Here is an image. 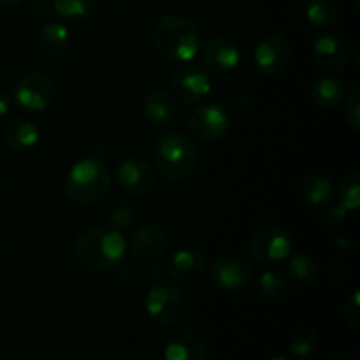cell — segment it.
Returning a JSON list of instances; mask_svg holds the SVG:
<instances>
[{"mask_svg": "<svg viewBox=\"0 0 360 360\" xmlns=\"http://www.w3.org/2000/svg\"><path fill=\"white\" fill-rule=\"evenodd\" d=\"M125 238L109 225H94L81 232L74 243L77 264L91 273H108L116 269L127 255Z\"/></svg>", "mask_w": 360, "mask_h": 360, "instance_id": "obj_1", "label": "cell"}, {"mask_svg": "<svg viewBox=\"0 0 360 360\" xmlns=\"http://www.w3.org/2000/svg\"><path fill=\"white\" fill-rule=\"evenodd\" d=\"M153 44L169 62L188 63L200 49V32L190 18L171 13L155 23Z\"/></svg>", "mask_w": 360, "mask_h": 360, "instance_id": "obj_2", "label": "cell"}, {"mask_svg": "<svg viewBox=\"0 0 360 360\" xmlns=\"http://www.w3.org/2000/svg\"><path fill=\"white\" fill-rule=\"evenodd\" d=\"M111 171L104 160L95 157L81 158L65 176V195L76 204H94L104 199L111 190Z\"/></svg>", "mask_w": 360, "mask_h": 360, "instance_id": "obj_3", "label": "cell"}, {"mask_svg": "<svg viewBox=\"0 0 360 360\" xmlns=\"http://www.w3.org/2000/svg\"><path fill=\"white\" fill-rule=\"evenodd\" d=\"M153 164L158 174L167 181H183L199 165V150L185 134H169L158 141Z\"/></svg>", "mask_w": 360, "mask_h": 360, "instance_id": "obj_4", "label": "cell"}, {"mask_svg": "<svg viewBox=\"0 0 360 360\" xmlns=\"http://www.w3.org/2000/svg\"><path fill=\"white\" fill-rule=\"evenodd\" d=\"M146 313L155 323L164 327L178 326L186 315V299L178 287L165 278L151 281L146 294Z\"/></svg>", "mask_w": 360, "mask_h": 360, "instance_id": "obj_5", "label": "cell"}, {"mask_svg": "<svg viewBox=\"0 0 360 360\" xmlns=\"http://www.w3.org/2000/svg\"><path fill=\"white\" fill-rule=\"evenodd\" d=\"M56 95L55 81L51 76L39 70H30L16 81L13 90V101L18 109L28 115L46 111L53 104Z\"/></svg>", "mask_w": 360, "mask_h": 360, "instance_id": "obj_6", "label": "cell"}, {"mask_svg": "<svg viewBox=\"0 0 360 360\" xmlns=\"http://www.w3.org/2000/svg\"><path fill=\"white\" fill-rule=\"evenodd\" d=\"M294 250V239L287 229L280 225H262L252 234L248 252L257 262L276 264L287 260Z\"/></svg>", "mask_w": 360, "mask_h": 360, "instance_id": "obj_7", "label": "cell"}, {"mask_svg": "<svg viewBox=\"0 0 360 360\" xmlns=\"http://www.w3.org/2000/svg\"><path fill=\"white\" fill-rule=\"evenodd\" d=\"M255 278L253 267L245 257L227 253L211 264L210 280L217 290L225 294H238L245 290Z\"/></svg>", "mask_w": 360, "mask_h": 360, "instance_id": "obj_8", "label": "cell"}, {"mask_svg": "<svg viewBox=\"0 0 360 360\" xmlns=\"http://www.w3.org/2000/svg\"><path fill=\"white\" fill-rule=\"evenodd\" d=\"M171 88L174 97L183 104H199L211 94L213 86L207 70L188 62L174 70Z\"/></svg>", "mask_w": 360, "mask_h": 360, "instance_id": "obj_9", "label": "cell"}, {"mask_svg": "<svg viewBox=\"0 0 360 360\" xmlns=\"http://www.w3.org/2000/svg\"><path fill=\"white\" fill-rule=\"evenodd\" d=\"M188 127L190 132L197 141L217 143V141L224 139L225 134L229 132L231 118H229V112L225 111L224 105L210 102V104L199 105L192 112L188 120Z\"/></svg>", "mask_w": 360, "mask_h": 360, "instance_id": "obj_10", "label": "cell"}, {"mask_svg": "<svg viewBox=\"0 0 360 360\" xmlns=\"http://www.w3.org/2000/svg\"><path fill=\"white\" fill-rule=\"evenodd\" d=\"M116 183L125 193L144 197L151 193L157 183L153 167L139 157H127L116 165Z\"/></svg>", "mask_w": 360, "mask_h": 360, "instance_id": "obj_11", "label": "cell"}, {"mask_svg": "<svg viewBox=\"0 0 360 360\" xmlns=\"http://www.w3.org/2000/svg\"><path fill=\"white\" fill-rule=\"evenodd\" d=\"M292 46L281 34H269L257 42L253 49V62L262 74L273 76L281 72L290 62Z\"/></svg>", "mask_w": 360, "mask_h": 360, "instance_id": "obj_12", "label": "cell"}, {"mask_svg": "<svg viewBox=\"0 0 360 360\" xmlns=\"http://www.w3.org/2000/svg\"><path fill=\"white\" fill-rule=\"evenodd\" d=\"M206 340L193 327H178L164 345V360H206Z\"/></svg>", "mask_w": 360, "mask_h": 360, "instance_id": "obj_13", "label": "cell"}, {"mask_svg": "<svg viewBox=\"0 0 360 360\" xmlns=\"http://www.w3.org/2000/svg\"><path fill=\"white\" fill-rule=\"evenodd\" d=\"M199 53L207 72L218 74V76L236 70L241 62L239 48L227 37H211L199 49Z\"/></svg>", "mask_w": 360, "mask_h": 360, "instance_id": "obj_14", "label": "cell"}, {"mask_svg": "<svg viewBox=\"0 0 360 360\" xmlns=\"http://www.w3.org/2000/svg\"><path fill=\"white\" fill-rule=\"evenodd\" d=\"M165 273L172 283L193 285L199 283L206 273V260L199 252L183 248L172 253L165 264Z\"/></svg>", "mask_w": 360, "mask_h": 360, "instance_id": "obj_15", "label": "cell"}, {"mask_svg": "<svg viewBox=\"0 0 360 360\" xmlns=\"http://www.w3.org/2000/svg\"><path fill=\"white\" fill-rule=\"evenodd\" d=\"M167 246V236L164 229L157 224H141L130 239V253L139 262H153L158 260Z\"/></svg>", "mask_w": 360, "mask_h": 360, "instance_id": "obj_16", "label": "cell"}, {"mask_svg": "<svg viewBox=\"0 0 360 360\" xmlns=\"http://www.w3.org/2000/svg\"><path fill=\"white\" fill-rule=\"evenodd\" d=\"M313 58L323 72H341L348 63V44L341 35L323 34L313 42Z\"/></svg>", "mask_w": 360, "mask_h": 360, "instance_id": "obj_17", "label": "cell"}, {"mask_svg": "<svg viewBox=\"0 0 360 360\" xmlns=\"http://www.w3.org/2000/svg\"><path fill=\"white\" fill-rule=\"evenodd\" d=\"M2 137L11 150L28 153L39 144V129L32 120L25 116H11L2 127Z\"/></svg>", "mask_w": 360, "mask_h": 360, "instance_id": "obj_18", "label": "cell"}, {"mask_svg": "<svg viewBox=\"0 0 360 360\" xmlns=\"http://www.w3.org/2000/svg\"><path fill=\"white\" fill-rule=\"evenodd\" d=\"M143 112L148 122L158 127H171L179 118L178 102L172 95L155 90L143 101Z\"/></svg>", "mask_w": 360, "mask_h": 360, "instance_id": "obj_19", "label": "cell"}, {"mask_svg": "<svg viewBox=\"0 0 360 360\" xmlns=\"http://www.w3.org/2000/svg\"><path fill=\"white\" fill-rule=\"evenodd\" d=\"M37 46L46 58H62L70 46L69 28L60 21H48L39 30Z\"/></svg>", "mask_w": 360, "mask_h": 360, "instance_id": "obj_20", "label": "cell"}, {"mask_svg": "<svg viewBox=\"0 0 360 360\" xmlns=\"http://www.w3.org/2000/svg\"><path fill=\"white\" fill-rule=\"evenodd\" d=\"M299 193L309 206L320 207L333 200V197L336 195V188L327 176L313 172V174L302 178L301 185H299Z\"/></svg>", "mask_w": 360, "mask_h": 360, "instance_id": "obj_21", "label": "cell"}, {"mask_svg": "<svg viewBox=\"0 0 360 360\" xmlns=\"http://www.w3.org/2000/svg\"><path fill=\"white\" fill-rule=\"evenodd\" d=\"M345 91H347V86H345L343 79L327 76L316 81L311 86V101L319 108L333 109L343 102Z\"/></svg>", "mask_w": 360, "mask_h": 360, "instance_id": "obj_22", "label": "cell"}, {"mask_svg": "<svg viewBox=\"0 0 360 360\" xmlns=\"http://www.w3.org/2000/svg\"><path fill=\"white\" fill-rule=\"evenodd\" d=\"M288 273L294 281L301 285H311L319 280V260L309 253H294L288 257Z\"/></svg>", "mask_w": 360, "mask_h": 360, "instance_id": "obj_23", "label": "cell"}, {"mask_svg": "<svg viewBox=\"0 0 360 360\" xmlns=\"http://www.w3.org/2000/svg\"><path fill=\"white\" fill-rule=\"evenodd\" d=\"M306 16L313 27L327 28L336 23L340 9H338L336 0H308Z\"/></svg>", "mask_w": 360, "mask_h": 360, "instance_id": "obj_24", "label": "cell"}, {"mask_svg": "<svg viewBox=\"0 0 360 360\" xmlns=\"http://www.w3.org/2000/svg\"><path fill=\"white\" fill-rule=\"evenodd\" d=\"M320 338L319 333L315 329L308 326H301L290 334V340H288V348H290V354L297 359H308L309 355L315 354V350L319 348Z\"/></svg>", "mask_w": 360, "mask_h": 360, "instance_id": "obj_25", "label": "cell"}, {"mask_svg": "<svg viewBox=\"0 0 360 360\" xmlns=\"http://www.w3.org/2000/svg\"><path fill=\"white\" fill-rule=\"evenodd\" d=\"M257 287L271 299H281L290 290V280L278 269H266L257 278Z\"/></svg>", "mask_w": 360, "mask_h": 360, "instance_id": "obj_26", "label": "cell"}, {"mask_svg": "<svg viewBox=\"0 0 360 360\" xmlns=\"http://www.w3.org/2000/svg\"><path fill=\"white\" fill-rule=\"evenodd\" d=\"M97 0H53V11L65 21H81L91 16Z\"/></svg>", "mask_w": 360, "mask_h": 360, "instance_id": "obj_27", "label": "cell"}, {"mask_svg": "<svg viewBox=\"0 0 360 360\" xmlns=\"http://www.w3.org/2000/svg\"><path fill=\"white\" fill-rule=\"evenodd\" d=\"M338 200L347 211H357L360 206V174L352 172L341 183L338 190Z\"/></svg>", "mask_w": 360, "mask_h": 360, "instance_id": "obj_28", "label": "cell"}, {"mask_svg": "<svg viewBox=\"0 0 360 360\" xmlns=\"http://www.w3.org/2000/svg\"><path fill=\"white\" fill-rule=\"evenodd\" d=\"M348 211L341 206L340 202H327L323 206H320V213H319V224L322 225L326 231H336L338 227H341L347 218Z\"/></svg>", "mask_w": 360, "mask_h": 360, "instance_id": "obj_29", "label": "cell"}, {"mask_svg": "<svg viewBox=\"0 0 360 360\" xmlns=\"http://www.w3.org/2000/svg\"><path fill=\"white\" fill-rule=\"evenodd\" d=\"M134 218H136V211L132 210L130 204H116V206L109 211V227H112L118 232H123L134 224Z\"/></svg>", "mask_w": 360, "mask_h": 360, "instance_id": "obj_30", "label": "cell"}, {"mask_svg": "<svg viewBox=\"0 0 360 360\" xmlns=\"http://www.w3.org/2000/svg\"><path fill=\"white\" fill-rule=\"evenodd\" d=\"M345 116L354 130H360V88H354L347 97Z\"/></svg>", "mask_w": 360, "mask_h": 360, "instance_id": "obj_31", "label": "cell"}, {"mask_svg": "<svg viewBox=\"0 0 360 360\" xmlns=\"http://www.w3.org/2000/svg\"><path fill=\"white\" fill-rule=\"evenodd\" d=\"M343 319L354 329H359L360 326V301H359V290L352 292L350 297L345 301L343 306Z\"/></svg>", "mask_w": 360, "mask_h": 360, "instance_id": "obj_32", "label": "cell"}, {"mask_svg": "<svg viewBox=\"0 0 360 360\" xmlns=\"http://www.w3.org/2000/svg\"><path fill=\"white\" fill-rule=\"evenodd\" d=\"M28 11L34 18L39 20H48L55 11H53V0H32Z\"/></svg>", "mask_w": 360, "mask_h": 360, "instance_id": "obj_33", "label": "cell"}, {"mask_svg": "<svg viewBox=\"0 0 360 360\" xmlns=\"http://www.w3.org/2000/svg\"><path fill=\"white\" fill-rule=\"evenodd\" d=\"M329 271H330V280L340 283V281L345 278V274H347V262H345L343 257H334V259H330Z\"/></svg>", "mask_w": 360, "mask_h": 360, "instance_id": "obj_34", "label": "cell"}, {"mask_svg": "<svg viewBox=\"0 0 360 360\" xmlns=\"http://www.w3.org/2000/svg\"><path fill=\"white\" fill-rule=\"evenodd\" d=\"M91 157L98 158V160H105L109 157V146L105 143H95L91 148Z\"/></svg>", "mask_w": 360, "mask_h": 360, "instance_id": "obj_35", "label": "cell"}, {"mask_svg": "<svg viewBox=\"0 0 360 360\" xmlns=\"http://www.w3.org/2000/svg\"><path fill=\"white\" fill-rule=\"evenodd\" d=\"M9 108H11L9 95H7L6 91L0 90V118H2V116H6L7 112H9Z\"/></svg>", "mask_w": 360, "mask_h": 360, "instance_id": "obj_36", "label": "cell"}, {"mask_svg": "<svg viewBox=\"0 0 360 360\" xmlns=\"http://www.w3.org/2000/svg\"><path fill=\"white\" fill-rule=\"evenodd\" d=\"M21 0H0V7H6V9H9V7H16L20 6Z\"/></svg>", "mask_w": 360, "mask_h": 360, "instance_id": "obj_37", "label": "cell"}, {"mask_svg": "<svg viewBox=\"0 0 360 360\" xmlns=\"http://www.w3.org/2000/svg\"><path fill=\"white\" fill-rule=\"evenodd\" d=\"M329 360H352V359H350V355H347V354H336V355H333Z\"/></svg>", "mask_w": 360, "mask_h": 360, "instance_id": "obj_38", "label": "cell"}, {"mask_svg": "<svg viewBox=\"0 0 360 360\" xmlns=\"http://www.w3.org/2000/svg\"><path fill=\"white\" fill-rule=\"evenodd\" d=\"M269 360H292V359L285 357V355H276V357H271Z\"/></svg>", "mask_w": 360, "mask_h": 360, "instance_id": "obj_39", "label": "cell"}, {"mask_svg": "<svg viewBox=\"0 0 360 360\" xmlns=\"http://www.w3.org/2000/svg\"><path fill=\"white\" fill-rule=\"evenodd\" d=\"M116 2H122V4H134V2H137V0H116Z\"/></svg>", "mask_w": 360, "mask_h": 360, "instance_id": "obj_40", "label": "cell"}]
</instances>
